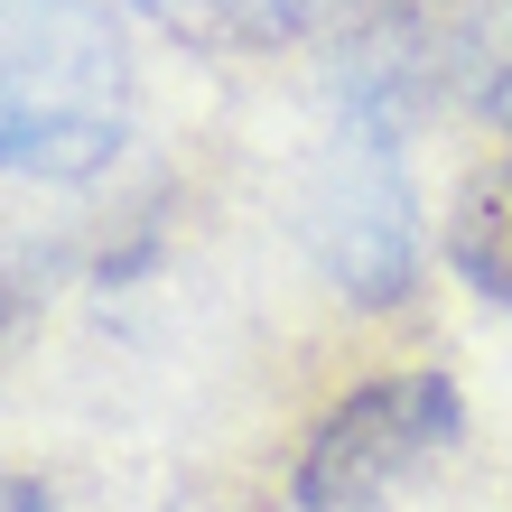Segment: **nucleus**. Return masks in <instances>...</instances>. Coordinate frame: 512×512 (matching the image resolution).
Listing matches in <instances>:
<instances>
[{"label":"nucleus","mask_w":512,"mask_h":512,"mask_svg":"<svg viewBox=\"0 0 512 512\" xmlns=\"http://www.w3.org/2000/svg\"><path fill=\"white\" fill-rule=\"evenodd\" d=\"M131 10H149L187 47L252 56V47H289V38H308V28H326L345 0H131Z\"/></svg>","instance_id":"nucleus-4"},{"label":"nucleus","mask_w":512,"mask_h":512,"mask_svg":"<svg viewBox=\"0 0 512 512\" xmlns=\"http://www.w3.org/2000/svg\"><path fill=\"white\" fill-rule=\"evenodd\" d=\"M28 308V280H19V261H10V243H0V326H10Z\"/></svg>","instance_id":"nucleus-8"},{"label":"nucleus","mask_w":512,"mask_h":512,"mask_svg":"<svg viewBox=\"0 0 512 512\" xmlns=\"http://www.w3.org/2000/svg\"><path fill=\"white\" fill-rule=\"evenodd\" d=\"M0 512H56L38 475H0Z\"/></svg>","instance_id":"nucleus-7"},{"label":"nucleus","mask_w":512,"mask_h":512,"mask_svg":"<svg viewBox=\"0 0 512 512\" xmlns=\"http://www.w3.org/2000/svg\"><path fill=\"white\" fill-rule=\"evenodd\" d=\"M298 233L354 308H401L419 289V196L401 177V149L382 140H336V159L298 205Z\"/></svg>","instance_id":"nucleus-3"},{"label":"nucleus","mask_w":512,"mask_h":512,"mask_svg":"<svg viewBox=\"0 0 512 512\" xmlns=\"http://www.w3.org/2000/svg\"><path fill=\"white\" fill-rule=\"evenodd\" d=\"M466 66H475V94H485V112H494V122H512V10L494 19V38L475 47Z\"/></svg>","instance_id":"nucleus-6"},{"label":"nucleus","mask_w":512,"mask_h":512,"mask_svg":"<svg viewBox=\"0 0 512 512\" xmlns=\"http://www.w3.org/2000/svg\"><path fill=\"white\" fill-rule=\"evenodd\" d=\"M447 261L466 270L475 298H494V308H512V159L485 168L457 205V224H447Z\"/></svg>","instance_id":"nucleus-5"},{"label":"nucleus","mask_w":512,"mask_h":512,"mask_svg":"<svg viewBox=\"0 0 512 512\" xmlns=\"http://www.w3.org/2000/svg\"><path fill=\"white\" fill-rule=\"evenodd\" d=\"M131 140V47L103 0H0V177L84 187Z\"/></svg>","instance_id":"nucleus-1"},{"label":"nucleus","mask_w":512,"mask_h":512,"mask_svg":"<svg viewBox=\"0 0 512 512\" xmlns=\"http://www.w3.org/2000/svg\"><path fill=\"white\" fill-rule=\"evenodd\" d=\"M457 429H466V410H457V382L447 373L364 382L308 429L289 494H298V512H382L410 475H429L457 447Z\"/></svg>","instance_id":"nucleus-2"}]
</instances>
